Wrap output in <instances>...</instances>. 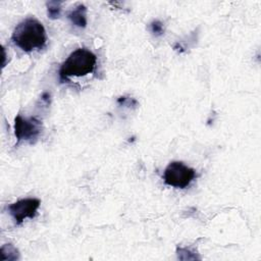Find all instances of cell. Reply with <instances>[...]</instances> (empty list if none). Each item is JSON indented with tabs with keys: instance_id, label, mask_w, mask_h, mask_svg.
Listing matches in <instances>:
<instances>
[{
	"instance_id": "cell-1",
	"label": "cell",
	"mask_w": 261,
	"mask_h": 261,
	"mask_svg": "<svg viewBox=\"0 0 261 261\" xmlns=\"http://www.w3.org/2000/svg\"><path fill=\"white\" fill-rule=\"evenodd\" d=\"M11 39L21 50L32 52L46 45L47 35L42 22L35 17H28L14 28Z\"/></svg>"
},
{
	"instance_id": "cell-2",
	"label": "cell",
	"mask_w": 261,
	"mask_h": 261,
	"mask_svg": "<svg viewBox=\"0 0 261 261\" xmlns=\"http://www.w3.org/2000/svg\"><path fill=\"white\" fill-rule=\"evenodd\" d=\"M96 55L86 49L79 48L71 52L59 68V76L66 81L70 76H84L91 73L96 66Z\"/></svg>"
},
{
	"instance_id": "cell-3",
	"label": "cell",
	"mask_w": 261,
	"mask_h": 261,
	"mask_svg": "<svg viewBox=\"0 0 261 261\" xmlns=\"http://www.w3.org/2000/svg\"><path fill=\"white\" fill-rule=\"evenodd\" d=\"M196 176V170L180 161L170 162L163 173L164 182L167 186L178 189L187 188Z\"/></svg>"
},
{
	"instance_id": "cell-4",
	"label": "cell",
	"mask_w": 261,
	"mask_h": 261,
	"mask_svg": "<svg viewBox=\"0 0 261 261\" xmlns=\"http://www.w3.org/2000/svg\"><path fill=\"white\" fill-rule=\"evenodd\" d=\"M43 130V124L37 117L23 118L17 115L14 118V135L17 139V144L20 141H27L33 144L37 141Z\"/></svg>"
},
{
	"instance_id": "cell-5",
	"label": "cell",
	"mask_w": 261,
	"mask_h": 261,
	"mask_svg": "<svg viewBox=\"0 0 261 261\" xmlns=\"http://www.w3.org/2000/svg\"><path fill=\"white\" fill-rule=\"evenodd\" d=\"M41 201L36 198H25L18 200L7 207L9 214L12 216L16 224H20L23 222L25 218L33 219L37 210L40 207Z\"/></svg>"
},
{
	"instance_id": "cell-6",
	"label": "cell",
	"mask_w": 261,
	"mask_h": 261,
	"mask_svg": "<svg viewBox=\"0 0 261 261\" xmlns=\"http://www.w3.org/2000/svg\"><path fill=\"white\" fill-rule=\"evenodd\" d=\"M67 18L77 28H86L87 25V7L84 4H77L67 12Z\"/></svg>"
},
{
	"instance_id": "cell-7",
	"label": "cell",
	"mask_w": 261,
	"mask_h": 261,
	"mask_svg": "<svg viewBox=\"0 0 261 261\" xmlns=\"http://www.w3.org/2000/svg\"><path fill=\"white\" fill-rule=\"evenodd\" d=\"M1 256L3 261H14L19 259L18 250L11 244H5L1 247Z\"/></svg>"
},
{
	"instance_id": "cell-8",
	"label": "cell",
	"mask_w": 261,
	"mask_h": 261,
	"mask_svg": "<svg viewBox=\"0 0 261 261\" xmlns=\"http://www.w3.org/2000/svg\"><path fill=\"white\" fill-rule=\"evenodd\" d=\"M61 1H49L46 3L47 15L51 19H57L60 16Z\"/></svg>"
},
{
	"instance_id": "cell-9",
	"label": "cell",
	"mask_w": 261,
	"mask_h": 261,
	"mask_svg": "<svg viewBox=\"0 0 261 261\" xmlns=\"http://www.w3.org/2000/svg\"><path fill=\"white\" fill-rule=\"evenodd\" d=\"M150 30H151V33L155 37H159V36H162L164 34L163 23L158 19H155L150 23Z\"/></svg>"
}]
</instances>
